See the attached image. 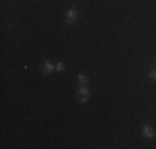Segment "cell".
I'll use <instances>...</instances> for the list:
<instances>
[{
    "label": "cell",
    "instance_id": "2",
    "mask_svg": "<svg viewBox=\"0 0 156 149\" xmlns=\"http://www.w3.org/2000/svg\"><path fill=\"white\" fill-rule=\"evenodd\" d=\"M141 132H143V136L148 137V139H153V137H155V131H153V128H149V126H143V128H141Z\"/></svg>",
    "mask_w": 156,
    "mask_h": 149
},
{
    "label": "cell",
    "instance_id": "1",
    "mask_svg": "<svg viewBox=\"0 0 156 149\" xmlns=\"http://www.w3.org/2000/svg\"><path fill=\"white\" fill-rule=\"evenodd\" d=\"M78 20V12H76V8H70L67 12V15H65V22H67L68 25H72L73 22Z\"/></svg>",
    "mask_w": 156,
    "mask_h": 149
},
{
    "label": "cell",
    "instance_id": "6",
    "mask_svg": "<svg viewBox=\"0 0 156 149\" xmlns=\"http://www.w3.org/2000/svg\"><path fill=\"white\" fill-rule=\"evenodd\" d=\"M78 83H80V85H86V76H85L83 73L78 74Z\"/></svg>",
    "mask_w": 156,
    "mask_h": 149
},
{
    "label": "cell",
    "instance_id": "4",
    "mask_svg": "<svg viewBox=\"0 0 156 149\" xmlns=\"http://www.w3.org/2000/svg\"><path fill=\"white\" fill-rule=\"evenodd\" d=\"M88 98H90L88 95H80V93H76V101H78V103H86Z\"/></svg>",
    "mask_w": 156,
    "mask_h": 149
},
{
    "label": "cell",
    "instance_id": "5",
    "mask_svg": "<svg viewBox=\"0 0 156 149\" xmlns=\"http://www.w3.org/2000/svg\"><path fill=\"white\" fill-rule=\"evenodd\" d=\"M78 93H80V95H88V96H90V91H88V88L85 86V85H80V90H78Z\"/></svg>",
    "mask_w": 156,
    "mask_h": 149
},
{
    "label": "cell",
    "instance_id": "7",
    "mask_svg": "<svg viewBox=\"0 0 156 149\" xmlns=\"http://www.w3.org/2000/svg\"><path fill=\"white\" fill-rule=\"evenodd\" d=\"M55 70L57 71H63L65 70V65H63V63H57V65H55Z\"/></svg>",
    "mask_w": 156,
    "mask_h": 149
},
{
    "label": "cell",
    "instance_id": "3",
    "mask_svg": "<svg viewBox=\"0 0 156 149\" xmlns=\"http://www.w3.org/2000/svg\"><path fill=\"white\" fill-rule=\"evenodd\" d=\"M42 70H43V73H52V71L55 70V65H53L52 61H48V60H46V61L43 63Z\"/></svg>",
    "mask_w": 156,
    "mask_h": 149
},
{
    "label": "cell",
    "instance_id": "8",
    "mask_svg": "<svg viewBox=\"0 0 156 149\" xmlns=\"http://www.w3.org/2000/svg\"><path fill=\"white\" fill-rule=\"evenodd\" d=\"M149 76H151L153 80H156V70H151V71H149Z\"/></svg>",
    "mask_w": 156,
    "mask_h": 149
}]
</instances>
